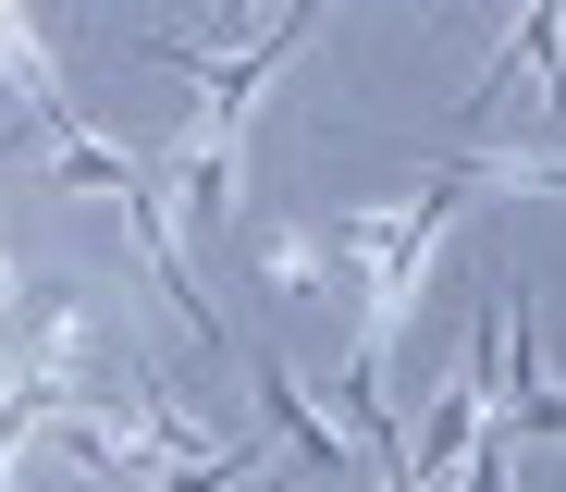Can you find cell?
Returning a JSON list of instances; mask_svg holds the SVG:
<instances>
[{"mask_svg":"<svg viewBox=\"0 0 566 492\" xmlns=\"http://www.w3.org/2000/svg\"><path fill=\"white\" fill-rule=\"evenodd\" d=\"M13 308H25V295H13V259H0V321H13Z\"/></svg>","mask_w":566,"mask_h":492,"instance_id":"1","label":"cell"}]
</instances>
